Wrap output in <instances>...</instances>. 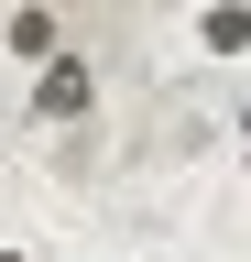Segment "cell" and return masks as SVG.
<instances>
[{
	"instance_id": "obj_1",
	"label": "cell",
	"mask_w": 251,
	"mask_h": 262,
	"mask_svg": "<svg viewBox=\"0 0 251 262\" xmlns=\"http://www.w3.org/2000/svg\"><path fill=\"white\" fill-rule=\"evenodd\" d=\"M87 110H99V66H87L77 44L55 55V66H33V120H44V131H77Z\"/></svg>"
},
{
	"instance_id": "obj_2",
	"label": "cell",
	"mask_w": 251,
	"mask_h": 262,
	"mask_svg": "<svg viewBox=\"0 0 251 262\" xmlns=\"http://www.w3.org/2000/svg\"><path fill=\"white\" fill-rule=\"evenodd\" d=\"M0 44H11L22 66H55V55H66V22H55V0H22V11L0 22Z\"/></svg>"
},
{
	"instance_id": "obj_3",
	"label": "cell",
	"mask_w": 251,
	"mask_h": 262,
	"mask_svg": "<svg viewBox=\"0 0 251 262\" xmlns=\"http://www.w3.org/2000/svg\"><path fill=\"white\" fill-rule=\"evenodd\" d=\"M197 44L208 55H251V0H208V11H197Z\"/></svg>"
},
{
	"instance_id": "obj_4",
	"label": "cell",
	"mask_w": 251,
	"mask_h": 262,
	"mask_svg": "<svg viewBox=\"0 0 251 262\" xmlns=\"http://www.w3.org/2000/svg\"><path fill=\"white\" fill-rule=\"evenodd\" d=\"M0 262H44V251H0Z\"/></svg>"
},
{
	"instance_id": "obj_5",
	"label": "cell",
	"mask_w": 251,
	"mask_h": 262,
	"mask_svg": "<svg viewBox=\"0 0 251 262\" xmlns=\"http://www.w3.org/2000/svg\"><path fill=\"white\" fill-rule=\"evenodd\" d=\"M240 142H251V98H240Z\"/></svg>"
},
{
	"instance_id": "obj_6",
	"label": "cell",
	"mask_w": 251,
	"mask_h": 262,
	"mask_svg": "<svg viewBox=\"0 0 251 262\" xmlns=\"http://www.w3.org/2000/svg\"><path fill=\"white\" fill-rule=\"evenodd\" d=\"M240 175H251V164H240Z\"/></svg>"
}]
</instances>
